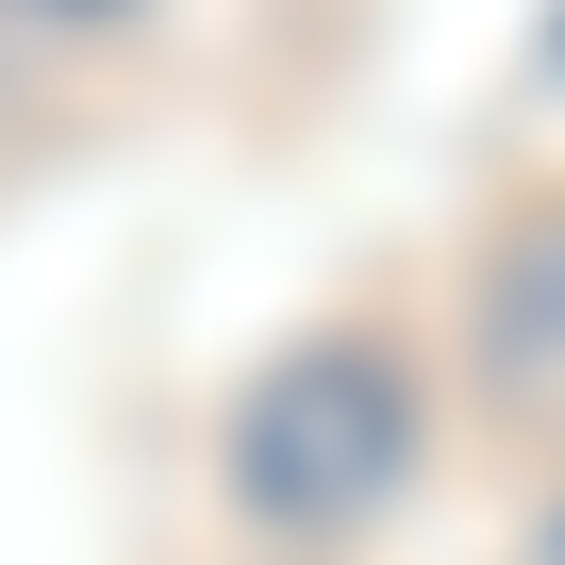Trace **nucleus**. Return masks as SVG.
Instances as JSON below:
<instances>
[{"mask_svg":"<svg viewBox=\"0 0 565 565\" xmlns=\"http://www.w3.org/2000/svg\"><path fill=\"white\" fill-rule=\"evenodd\" d=\"M399 466H416V383H399V350H366V333L282 350V366L249 383V416H233V499L282 515V532L383 515Z\"/></svg>","mask_w":565,"mask_h":565,"instance_id":"1","label":"nucleus"}]
</instances>
